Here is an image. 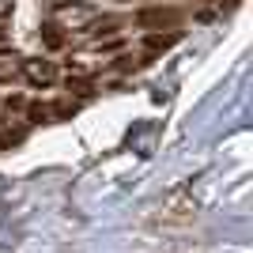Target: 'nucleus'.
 I'll list each match as a JSON object with an SVG mask.
<instances>
[{"instance_id": "1", "label": "nucleus", "mask_w": 253, "mask_h": 253, "mask_svg": "<svg viewBox=\"0 0 253 253\" xmlns=\"http://www.w3.org/2000/svg\"><path fill=\"white\" fill-rule=\"evenodd\" d=\"M181 23H185V11L174 4H148L136 11V27L144 31H178Z\"/></svg>"}, {"instance_id": "2", "label": "nucleus", "mask_w": 253, "mask_h": 253, "mask_svg": "<svg viewBox=\"0 0 253 253\" xmlns=\"http://www.w3.org/2000/svg\"><path fill=\"white\" fill-rule=\"evenodd\" d=\"M19 76L27 80V87H34V91H49V87L57 84V61H49V57H23Z\"/></svg>"}, {"instance_id": "3", "label": "nucleus", "mask_w": 253, "mask_h": 253, "mask_svg": "<svg viewBox=\"0 0 253 253\" xmlns=\"http://www.w3.org/2000/svg\"><path fill=\"white\" fill-rule=\"evenodd\" d=\"M27 136H31V125H27L23 117H15V114H0V151L19 148Z\"/></svg>"}, {"instance_id": "4", "label": "nucleus", "mask_w": 253, "mask_h": 253, "mask_svg": "<svg viewBox=\"0 0 253 253\" xmlns=\"http://www.w3.org/2000/svg\"><path fill=\"white\" fill-rule=\"evenodd\" d=\"M38 38H42L45 49H64V45H68V34H64L61 19H45L42 27H38Z\"/></svg>"}, {"instance_id": "5", "label": "nucleus", "mask_w": 253, "mask_h": 253, "mask_svg": "<svg viewBox=\"0 0 253 253\" xmlns=\"http://www.w3.org/2000/svg\"><path fill=\"white\" fill-rule=\"evenodd\" d=\"M19 53L8 49V45H0V84H11V80H19Z\"/></svg>"}, {"instance_id": "6", "label": "nucleus", "mask_w": 253, "mask_h": 253, "mask_svg": "<svg viewBox=\"0 0 253 253\" xmlns=\"http://www.w3.org/2000/svg\"><path fill=\"white\" fill-rule=\"evenodd\" d=\"M64 91H68V98H76V102H80V98H91L95 95V80H91V76H68V80H64Z\"/></svg>"}, {"instance_id": "7", "label": "nucleus", "mask_w": 253, "mask_h": 253, "mask_svg": "<svg viewBox=\"0 0 253 253\" xmlns=\"http://www.w3.org/2000/svg\"><path fill=\"white\" fill-rule=\"evenodd\" d=\"M117 27H125V19H121V15H98V19L87 23L84 31L95 34V38H102V34H117Z\"/></svg>"}, {"instance_id": "8", "label": "nucleus", "mask_w": 253, "mask_h": 253, "mask_svg": "<svg viewBox=\"0 0 253 253\" xmlns=\"http://www.w3.org/2000/svg\"><path fill=\"white\" fill-rule=\"evenodd\" d=\"M76 110H80V102H76V98H53L49 102V114H53V121H68V117L76 114Z\"/></svg>"}, {"instance_id": "9", "label": "nucleus", "mask_w": 253, "mask_h": 253, "mask_svg": "<svg viewBox=\"0 0 253 253\" xmlns=\"http://www.w3.org/2000/svg\"><path fill=\"white\" fill-rule=\"evenodd\" d=\"M19 110H27V98L23 95H8L4 98V114H19Z\"/></svg>"}, {"instance_id": "10", "label": "nucleus", "mask_w": 253, "mask_h": 253, "mask_svg": "<svg viewBox=\"0 0 253 253\" xmlns=\"http://www.w3.org/2000/svg\"><path fill=\"white\" fill-rule=\"evenodd\" d=\"M11 11H15V0H0V23H4V19H8V15H11Z\"/></svg>"}, {"instance_id": "11", "label": "nucleus", "mask_w": 253, "mask_h": 253, "mask_svg": "<svg viewBox=\"0 0 253 253\" xmlns=\"http://www.w3.org/2000/svg\"><path fill=\"white\" fill-rule=\"evenodd\" d=\"M211 4H219V8H227V11H231V8H238L242 0H211Z\"/></svg>"}, {"instance_id": "12", "label": "nucleus", "mask_w": 253, "mask_h": 253, "mask_svg": "<svg viewBox=\"0 0 253 253\" xmlns=\"http://www.w3.org/2000/svg\"><path fill=\"white\" fill-rule=\"evenodd\" d=\"M8 42V27H4V23H0V45Z\"/></svg>"}]
</instances>
